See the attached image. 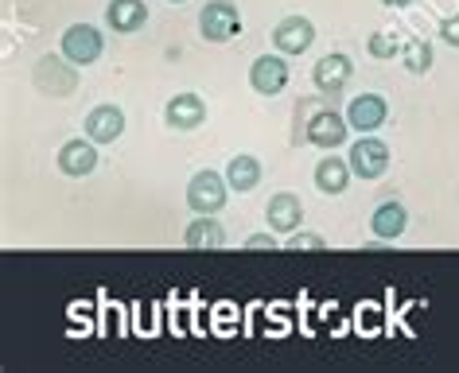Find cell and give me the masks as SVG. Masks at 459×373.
<instances>
[{
    "instance_id": "2e32d148",
    "label": "cell",
    "mask_w": 459,
    "mask_h": 373,
    "mask_svg": "<svg viewBox=\"0 0 459 373\" xmlns=\"http://www.w3.org/2000/svg\"><path fill=\"white\" fill-rule=\"evenodd\" d=\"M351 160H339V156H324V160L316 164V187L324 191V195H342V191L351 187Z\"/></svg>"
},
{
    "instance_id": "277c9868",
    "label": "cell",
    "mask_w": 459,
    "mask_h": 373,
    "mask_svg": "<svg viewBox=\"0 0 459 373\" xmlns=\"http://www.w3.org/2000/svg\"><path fill=\"white\" fill-rule=\"evenodd\" d=\"M351 172L359 179H382L389 172V144L377 140L374 132H366V137H359L351 144Z\"/></svg>"
},
{
    "instance_id": "30bf717a",
    "label": "cell",
    "mask_w": 459,
    "mask_h": 373,
    "mask_svg": "<svg viewBox=\"0 0 459 373\" xmlns=\"http://www.w3.org/2000/svg\"><path fill=\"white\" fill-rule=\"evenodd\" d=\"M265 218H269V230L273 233H296L304 222V202L300 195H292V191H281V195L269 199L265 207Z\"/></svg>"
},
{
    "instance_id": "8fae6325",
    "label": "cell",
    "mask_w": 459,
    "mask_h": 373,
    "mask_svg": "<svg viewBox=\"0 0 459 373\" xmlns=\"http://www.w3.org/2000/svg\"><path fill=\"white\" fill-rule=\"evenodd\" d=\"M351 74H354V63L342 51H335V55H324V59L316 63L312 82H316L319 94H339V89L351 82Z\"/></svg>"
},
{
    "instance_id": "ffe728a7",
    "label": "cell",
    "mask_w": 459,
    "mask_h": 373,
    "mask_svg": "<svg viewBox=\"0 0 459 373\" xmlns=\"http://www.w3.org/2000/svg\"><path fill=\"white\" fill-rule=\"evenodd\" d=\"M366 47H370L374 59H401V47H405V43H401L394 31H374Z\"/></svg>"
},
{
    "instance_id": "44dd1931",
    "label": "cell",
    "mask_w": 459,
    "mask_h": 373,
    "mask_svg": "<svg viewBox=\"0 0 459 373\" xmlns=\"http://www.w3.org/2000/svg\"><path fill=\"white\" fill-rule=\"evenodd\" d=\"M324 245L327 242L319 233H300L296 230V233H289V242H284L281 249H292V253H316V249H324Z\"/></svg>"
},
{
    "instance_id": "d6986e66",
    "label": "cell",
    "mask_w": 459,
    "mask_h": 373,
    "mask_svg": "<svg viewBox=\"0 0 459 373\" xmlns=\"http://www.w3.org/2000/svg\"><path fill=\"white\" fill-rule=\"evenodd\" d=\"M401 63H405L409 74H429L432 71V47L424 39H405V47H401Z\"/></svg>"
},
{
    "instance_id": "7c38bea8",
    "label": "cell",
    "mask_w": 459,
    "mask_h": 373,
    "mask_svg": "<svg viewBox=\"0 0 459 373\" xmlns=\"http://www.w3.org/2000/svg\"><path fill=\"white\" fill-rule=\"evenodd\" d=\"M125 132V113L121 106H94L86 113V137L94 144H113Z\"/></svg>"
},
{
    "instance_id": "d4e9b609",
    "label": "cell",
    "mask_w": 459,
    "mask_h": 373,
    "mask_svg": "<svg viewBox=\"0 0 459 373\" xmlns=\"http://www.w3.org/2000/svg\"><path fill=\"white\" fill-rule=\"evenodd\" d=\"M168 4H187V0H168Z\"/></svg>"
},
{
    "instance_id": "7402d4cb",
    "label": "cell",
    "mask_w": 459,
    "mask_h": 373,
    "mask_svg": "<svg viewBox=\"0 0 459 373\" xmlns=\"http://www.w3.org/2000/svg\"><path fill=\"white\" fill-rule=\"evenodd\" d=\"M440 39L447 43V47H459V13L447 16L444 24H440Z\"/></svg>"
},
{
    "instance_id": "6da1fadb",
    "label": "cell",
    "mask_w": 459,
    "mask_h": 373,
    "mask_svg": "<svg viewBox=\"0 0 459 373\" xmlns=\"http://www.w3.org/2000/svg\"><path fill=\"white\" fill-rule=\"evenodd\" d=\"M199 31L206 43H226L234 36H242V13L234 0H206V8L199 13Z\"/></svg>"
},
{
    "instance_id": "5bb4252c",
    "label": "cell",
    "mask_w": 459,
    "mask_h": 373,
    "mask_svg": "<svg viewBox=\"0 0 459 373\" xmlns=\"http://www.w3.org/2000/svg\"><path fill=\"white\" fill-rule=\"evenodd\" d=\"M144 20H148L144 0H109V8H106V24L113 31H121V36H129V31H141Z\"/></svg>"
},
{
    "instance_id": "ba28073f",
    "label": "cell",
    "mask_w": 459,
    "mask_h": 373,
    "mask_svg": "<svg viewBox=\"0 0 459 373\" xmlns=\"http://www.w3.org/2000/svg\"><path fill=\"white\" fill-rule=\"evenodd\" d=\"M347 121H351V129H359V137H366V132H377L389 121L385 97L382 94H359L347 106Z\"/></svg>"
},
{
    "instance_id": "52a82bcc",
    "label": "cell",
    "mask_w": 459,
    "mask_h": 373,
    "mask_svg": "<svg viewBox=\"0 0 459 373\" xmlns=\"http://www.w3.org/2000/svg\"><path fill=\"white\" fill-rule=\"evenodd\" d=\"M249 86L257 89L261 97H277L284 86H289V63L281 55H261L249 66Z\"/></svg>"
},
{
    "instance_id": "603a6c76",
    "label": "cell",
    "mask_w": 459,
    "mask_h": 373,
    "mask_svg": "<svg viewBox=\"0 0 459 373\" xmlns=\"http://www.w3.org/2000/svg\"><path fill=\"white\" fill-rule=\"evenodd\" d=\"M246 249H254V253H273V249H281L277 242H273V233H254V237H246Z\"/></svg>"
},
{
    "instance_id": "e0dca14e",
    "label": "cell",
    "mask_w": 459,
    "mask_h": 373,
    "mask_svg": "<svg viewBox=\"0 0 459 373\" xmlns=\"http://www.w3.org/2000/svg\"><path fill=\"white\" fill-rule=\"evenodd\" d=\"M183 245L187 249H222L226 245V230L211 218V214H199V218L183 230Z\"/></svg>"
},
{
    "instance_id": "7a4b0ae2",
    "label": "cell",
    "mask_w": 459,
    "mask_h": 373,
    "mask_svg": "<svg viewBox=\"0 0 459 373\" xmlns=\"http://www.w3.org/2000/svg\"><path fill=\"white\" fill-rule=\"evenodd\" d=\"M226 191H230L226 175L211 172V167H206V172H195L191 183H187V207L195 214H218L226 207Z\"/></svg>"
},
{
    "instance_id": "9a60e30c",
    "label": "cell",
    "mask_w": 459,
    "mask_h": 373,
    "mask_svg": "<svg viewBox=\"0 0 459 373\" xmlns=\"http://www.w3.org/2000/svg\"><path fill=\"white\" fill-rule=\"evenodd\" d=\"M405 225H409V210L401 207V202H382L370 218V230L377 242H397V237L405 233Z\"/></svg>"
},
{
    "instance_id": "8992f818",
    "label": "cell",
    "mask_w": 459,
    "mask_h": 373,
    "mask_svg": "<svg viewBox=\"0 0 459 373\" xmlns=\"http://www.w3.org/2000/svg\"><path fill=\"white\" fill-rule=\"evenodd\" d=\"M312 43H316V24L307 16H284L273 28V47L281 55H304Z\"/></svg>"
},
{
    "instance_id": "5b68a950",
    "label": "cell",
    "mask_w": 459,
    "mask_h": 373,
    "mask_svg": "<svg viewBox=\"0 0 459 373\" xmlns=\"http://www.w3.org/2000/svg\"><path fill=\"white\" fill-rule=\"evenodd\" d=\"M347 132H351V121L347 113H335V109H319L312 121H307V144H316V148H339V144H347Z\"/></svg>"
},
{
    "instance_id": "ac0fdd59",
    "label": "cell",
    "mask_w": 459,
    "mask_h": 373,
    "mask_svg": "<svg viewBox=\"0 0 459 373\" xmlns=\"http://www.w3.org/2000/svg\"><path fill=\"white\" fill-rule=\"evenodd\" d=\"M226 183H230V191H254L257 183H261V160L257 156H234L230 160V167H226Z\"/></svg>"
},
{
    "instance_id": "4fadbf2b",
    "label": "cell",
    "mask_w": 459,
    "mask_h": 373,
    "mask_svg": "<svg viewBox=\"0 0 459 373\" xmlns=\"http://www.w3.org/2000/svg\"><path fill=\"white\" fill-rule=\"evenodd\" d=\"M98 167V144L94 140H66L63 144V152H59V172L63 175H71V179H82V175H90Z\"/></svg>"
},
{
    "instance_id": "cb8c5ba5",
    "label": "cell",
    "mask_w": 459,
    "mask_h": 373,
    "mask_svg": "<svg viewBox=\"0 0 459 373\" xmlns=\"http://www.w3.org/2000/svg\"><path fill=\"white\" fill-rule=\"evenodd\" d=\"M382 4H385V8H409L412 0H382Z\"/></svg>"
},
{
    "instance_id": "3957f363",
    "label": "cell",
    "mask_w": 459,
    "mask_h": 373,
    "mask_svg": "<svg viewBox=\"0 0 459 373\" xmlns=\"http://www.w3.org/2000/svg\"><path fill=\"white\" fill-rule=\"evenodd\" d=\"M101 47H106V39H101V31L90 28V24H71L63 31V43H59L63 59L74 63V66H94L101 59Z\"/></svg>"
},
{
    "instance_id": "9c48e42d",
    "label": "cell",
    "mask_w": 459,
    "mask_h": 373,
    "mask_svg": "<svg viewBox=\"0 0 459 373\" xmlns=\"http://www.w3.org/2000/svg\"><path fill=\"white\" fill-rule=\"evenodd\" d=\"M164 121L171 124V129H179V132L199 129V124L206 121V101L195 94V89H183V94H176L164 106Z\"/></svg>"
}]
</instances>
